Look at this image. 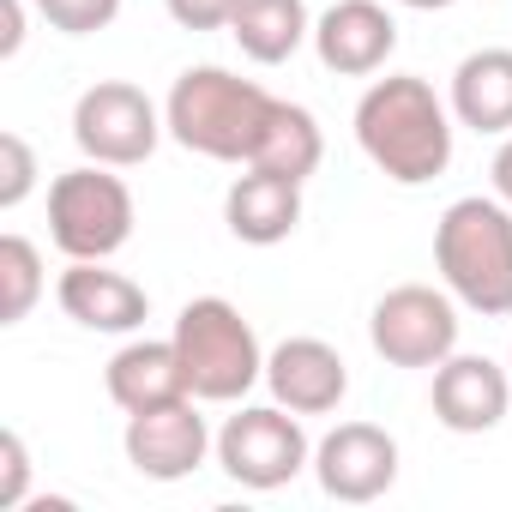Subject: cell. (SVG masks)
Listing matches in <instances>:
<instances>
[{"instance_id": "6", "label": "cell", "mask_w": 512, "mask_h": 512, "mask_svg": "<svg viewBox=\"0 0 512 512\" xmlns=\"http://www.w3.org/2000/svg\"><path fill=\"white\" fill-rule=\"evenodd\" d=\"M217 464L229 482L253 488V494H272L284 482H296L314 464V440L302 428L296 410L272 404H241L223 428H217Z\"/></svg>"}, {"instance_id": "12", "label": "cell", "mask_w": 512, "mask_h": 512, "mask_svg": "<svg viewBox=\"0 0 512 512\" xmlns=\"http://www.w3.org/2000/svg\"><path fill=\"white\" fill-rule=\"evenodd\" d=\"M314 55L338 79H374L398 55V19L380 0H338L314 19Z\"/></svg>"}, {"instance_id": "11", "label": "cell", "mask_w": 512, "mask_h": 512, "mask_svg": "<svg viewBox=\"0 0 512 512\" xmlns=\"http://www.w3.org/2000/svg\"><path fill=\"white\" fill-rule=\"evenodd\" d=\"M434 422L452 428V434H488L506 422L512 410V368H500L494 356H464L452 350L440 368H434Z\"/></svg>"}, {"instance_id": "16", "label": "cell", "mask_w": 512, "mask_h": 512, "mask_svg": "<svg viewBox=\"0 0 512 512\" xmlns=\"http://www.w3.org/2000/svg\"><path fill=\"white\" fill-rule=\"evenodd\" d=\"M103 386H109V398H115L127 416L157 410V404H175V398H193V392H187V368H181L175 338H163V344H157V338L121 344V350L109 356Z\"/></svg>"}, {"instance_id": "9", "label": "cell", "mask_w": 512, "mask_h": 512, "mask_svg": "<svg viewBox=\"0 0 512 512\" xmlns=\"http://www.w3.org/2000/svg\"><path fill=\"white\" fill-rule=\"evenodd\" d=\"M127 464L151 482H181L205 464V452H217V434L205 428L199 416V398H175V404H157V410H139L127 416Z\"/></svg>"}, {"instance_id": "17", "label": "cell", "mask_w": 512, "mask_h": 512, "mask_svg": "<svg viewBox=\"0 0 512 512\" xmlns=\"http://www.w3.org/2000/svg\"><path fill=\"white\" fill-rule=\"evenodd\" d=\"M452 121L488 139L512 133V49H476L452 73Z\"/></svg>"}, {"instance_id": "7", "label": "cell", "mask_w": 512, "mask_h": 512, "mask_svg": "<svg viewBox=\"0 0 512 512\" xmlns=\"http://www.w3.org/2000/svg\"><path fill=\"white\" fill-rule=\"evenodd\" d=\"M163 133H169L163 109L139 85H127V79H97L73 103V145L85 151V163L139 169V163H151Z\"/></svg>"}, {"instance_id": "8", "label": "cell", "mask_w": 512, "mask_h": 512, "mask_svg": "<svg viewBox=\"0 0 512 512\" xmlns=\"http://www.w3.org/2000/svg\"><path fill=\"white\" fill-rule=\"evenodd\" d=\"M368 344L386 368H440L458 350V296L434 284H398L368 314Z\"/></svg>"}, {"instance_id": "24", "label": "cell", "mask_w": 512, "mask_h": 512, "mask_svg": "<svg viewBox=\"0 0 512 512\" xmlns=\"http://www.w3.org/2000/svg\"><path fill=\"white\" fill-rule=\"evenodd\" d=\"M163 7H169V19L181 31H229L241 0H163Z\"/></svg>"}, {"instance_id": "25", "label": "cell", "mask_w": 512, "mask_h": 512, "mask_svg": "<svg viewBox=\"0 0 512 512\" xmlns=\"http://www.w3.org/2000/svg\"><path fill=\"white\" fill-rule=\"evenodd\" d=\"M488 181H494V199L512 205V133L500 139V151H494V163H488Z\"/></svg>"}, {"instance_id": "20", "label": "cell", "mask_w": 512, "mask_h": 512, "mask_svg": "<svg viewBox=\"0 0 512 512\" xmlns=\"http://www.w3.org/2000/svg\"><path fill=\"white\" fill-rule=\"evenodd\" d=\"M37 302H43V253L37 241L13 229V235H0V326L31 320Z\"/></svg>"}, {"instance_id": "21", "label": "cell", "mask_w": 512, "mask_h": 512, "mask_svg": "<svg viewBox=\"0 0 512 512\" xmlns=\"http://www.w3.org/2000/svg\"><path fill=\"white\" fill-rule=\"evenodd\" d=\"M31 7L61 37H97V31H109L121 19V0H31Z\"/></svg>"}, {"instance_id": "13", "label": "cell", "mask_w": 512, "mask_h": 512, "mask_svg": "<svg viewBox=\"0 0 512 512\" xmlns=\"http://www.w3.org/2000/svg\"><path fill=\"white\" fill-rule=\"evenodd\" d=\"M55 302L85 332H139L151 320L145 284H133L127 272H115L109 260H67V272L55 284Z\"/></svg>"}, {"instance_id": "2", "label": "cell", "mask_w": 512, "mask_h": 512, "mask_svg": "<svg viewBox=\"0 0 512 512\" xmlns=\"http://www.w3.org/2000/svg\"><path fill=\"white\" fill-rule=\"evenodd\" d=\"M272 109L278 97L266 85H253L229 67H187L163 97V121L181 151L211 157V163H241V169L260 151Z\"/></svg>"}, {"instance_id": "3", "label": "cell", "mask_w": 512, "mask_h": 512, "mask_svg": "<svg viewBox=\"0 0 512 512\" xmlns=\"http://www.w3.org/2000/svg\"><path fill=\"white\" fill-rule=\"evenodd\" d=\"M434 272L458 308L512 320V205L494 193L452 199L434 223Z\"/></svg>"}, {"instance_id": "27", "label": "cell", "mask_w": 512, "mask_h": 512, "mask_svg": "<svg viewBox=\"0 0 512 512\" xmlns=\"http://www.w3.org/2000/svg\"><path fill=\"white\" fill-rule=\"evenodd\" d=\"M398 7H416V13H446V7H458V0H398Z\"/></svg>"}, {"instance_id": "1", "label": "cell", "mask_w": 512, "mask_h": 512, "mask_svg": "<svg viewBox=\"0 0 512 512\" xmlns=\"http://www.w3.org/2000/svg\"><path fill=\"white\" fill-rule=\"evenodd\" d=\"M452 133V103H440L434 85L416 73H386L356 103V145L398 187L440 181L452 163Z\"/></svg>"}, {"instance_id": "23", "label": "cell", "mask_w": 512, "mask_h": 512, "mask_svg": "<svg viewBox=\"0 0 512 512\" xmlns=\"http://www.w3.org/2000/svg\"><path fill=\"white\" fill-rule=\"evenodd\" d=\"M25 488H31V452H25V434L7 428L0 434V512H19Z\"/></svg>"}, {"instance_id": "26", "label": "cell", "mask_w": 512, "mask_h": 512, "mask_svg": "<svg viewBox=\"0 0 512 512\" xmlns=\"http://www.w3.org/2000/svg\"><path fill=\"white\" fill-rule=\"evenodd\" d=\"M25 49V0H7V37H0V55H19Z\"/></svg>"}, {"instance_id": "4", "label": "cell", "mask_w": 512, "mask_h": 512, "mask_svg": "<svg viewBox=\"0 0 512 512\" xmlns=\"http://www.w3.org/2000/svg\"><path fill=\"white\" fill-rule=\"evenodd\" d=\"M169 338L181 350L187 392L199 404H241L253 386L266 380L260 332H253V320L235 302H223V296H193L175 314V332Z\"/></svg>"}, {"instance_id": "14", "label": "cell", "mask_w": 512, "mask_h": 512, "mask_svg": "<svg viewBox=\"0 0 512 512\" xmlns=\"http://www.w3.org/2000/svg\"><path fill=\"white\" fill-rule=\"evenodd\" d=\"M266 386L296 416H332L350 398V368L326 338H284L266 356Z\"/></svg>"}, {"instance_id": "28", "label": "cell", "mask_w": 512, "mask_h": 512, "mask_svg": "<svg viewBox=\"0 0 512 512\" xmlns=\"http://www.w3.org/2000/svg\"><path fill=\"white\" fill-rule=\"evenodd\" d=\"M506 368H512V350H506Z\"/></svg>"}, {"instance_id": "18", "label": "cell", "mask_w": 512, "mask_h": 512, "mask_svg": "<svg viewBox=\"0 0 512 512\" xmlns=\"http://www.w3.org/2000/svg\"><path fill=\"white\" fill-rule=\"evenodd\" d=\"M229 37L253 67H284L302 43H314L308 0H241L229 19Z\"/></svg>"}, {"instance_id": "10", "label": "cell", "mask_w": 512, "mask_h": 512, "mask_svg": "<svg viewBox=\"0 0 512 512\" xmlns=\"http://www.w3.org/2000/svg\"><path fill=\"white\" fill-rule=\"evenodd\" d=\"M314 476L332 500L368 506V500L392 494V482H398V440L374 422H338L314 446Z\"/></svg>"}, {"instance_id": "15", "label": "cell", "mask_w": 512, "mask_h": 512, "mask_svg": "<svg viewBox=\"0 0 512 512\" xmlns=\"http://www.w3.org/2000/svg\"><path fill=\"white\" fill-rule=\"evenodd\" d=\"M223 223L247 247H278L302 223V181L272 169H241L223 193Z\"/></svg>"}, {"instance_id": "5", "label": "cell", "mask_w": 512, "mask_h": 512, "mask_svg": "<svg viewBox=\"0 0 512 512\" xmlns=\"http://www.w3.org/2000/svg\"><path fill=\"white\" fill-rule=\"evenodd\" d=\"M49 241L67 260H115L133 241V193L109 163H79L49 181Z\"/></svg>"}, {"instance_id": "22", "label": "cell", "mask_w": 512, "mask_h": 512, "mask_svg": "<svg viewBox=\"0 0 512 512\" xmlns=\"http://www.w3.org/2000/svg\"><path fill=\"white\" fill-rule=\"evenodd\" d=\"M37 193V151L25 133H0V211H19Z\"/></svg>"}, {"instance_id": "19", "label": "cell", "mask_w": 512, "mask_h": 512, "mask_svg": "<svg viewBox=\"0 0 512 512\" xmlns=\"http://www.w3.org/2000/svg\"><path fill=\"white\" fill-rule=\"evenodd\" d=\"M320 157H326V133H320V121H314L302 103H284V97H278L272 127H266V139H260V151H253L247 169H272V175H296V181H308V175L320 169Z\"/></svg>"}]
</instances>
